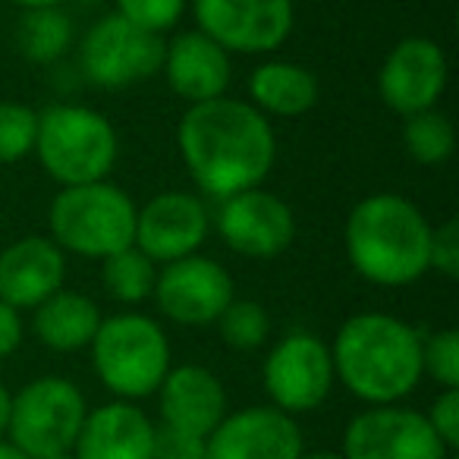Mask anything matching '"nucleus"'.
Listing matches in <instances>:
<instances>
[{
	"instance_id": "c756f323",
	"label": "nucleus",
	"mask_w": 459,
	"mask_h": 459,
	"mask_svg": "<svg viewBox=\"0 0 459 459\" xmlns=\"http://www.w3.org/2000/svg\"><path fill=\"white\" fill-rule=\"evenodd\" d=\"M428 271L456 281L459 277V223L444 221L431 227V246H428Z\"/></svg>"
},
{
	"instance_id": "bb28decb",
	"label": "nucleus",
	"mask_w": 459,
	"mask_h": 459,
	"mask_svg": "<svg viewBox=\"0 0 459 459\" xmlns=\"http://www.w3.org/2000/svg\"><path fill=\"white\" fill-rule=\"evenodd\" d=\"M39 110L20 101H0V164H16L35 152Z\"/></svg>"
},
{
	"instance_id": "393cba45",
	"label": "nucleus",
	"mask_w": 459,
	"mask_h": 459,
	"mask_svg": "<svg viewBox=\"0 0 459 459\" xmlns=\"http://www.w3.org/2000/svg\"><path fill=\"white\" fill-rule=\"evenodd\" d=\"M403 145L415 164L437 167L450 160L453 148H456V129L444 110H421V114L403 117Z\"/></svg>"
},
{
	"instance_id": "f03ea898",
	"label": "nucleus",
	"mask_w": 459,
	"mask_h": 459,
	"mask_svg": "<svg viewBox=\"0 0 459 459\" xmlns=\"http://www.w3.org/2000/svg\"><path fill=\"white\" fill-rule=\"evenodd\" d=\"M333 377L365 406H394L421 384V331L387 312L340 325L331 346Z\"/></svg>"
},
{
	"instance_id": "7ed1b4c3",
	"label": "nucleus",
	"mask_w": 459,
	"mask_h": 459,
	"mask_svg": "<svg viewBox=\"0 0 459 459\" xmlns=\"http://www.w3.org/2000/svg\"><path fill=\"white\" fill-rule=\"evenodd\" d=\"M346 258L375 287H409L428 274L431 221L400 192L365 195L346 217Z\"/></svg>"
},
{
	"instance_id": "72a5a7b5",
	"label": "nucleus",
	"mask_w": 459,
	"mask_h": 459,
	"mask_svg": "<svg viewBox=\"0 0 459 459\" xmlns=\"http://www.w3.org/2000/svg\"><path fill=\"white\" fill-rule=\"evenodd\" d=\"M10 403H13V394L0 384V440L7 437V428H10Z\"/></svg>"
},
{
	"instance_id": "5701e85b",
	"label": "nucleus",
	"mask_w": 459,
	"mask_h": 459,
	"mask_svg": "<svg viewBox=\"0 0 459 459\" xmlns=\"http://www.w3.org/2000/svg\"><path fill=\"white\" fill-rule=\"evenodd\" d=\"M73 39H76V29H73V20L60 7L26 10L20 32H16L22 57L32 60V64L60 60L73 48Z\"/></svg>"
},
{
	"instance_id": "4468645a",
	"label": "nucleus",
	"mask_w": 459,
	"mask_h": 459,
	"mask_svg": "<svg viewBox=\"0 0 459 459\" xmlns=\"http://www.w3.org/2000/svg\"><path fill=\"white\" fill-rule=\"evenodd\" d=\"M211 233L208 204L183 189H167L135 211V249L154 264L195 255Z\"/></svg>"
},
{
	"instance_id": "4c0bfd02",
	"label": "nucleus",
	"mask_w": 459,
	"mask_h": 459,
	"mask_svg": "<svg viewBox=\"0 0 459 459\" xmlns=\"http://www.w3.org/2000/svg\"><path fill=\"white\" fill-rule=\"evenodd\" d=\"M48 459H76L73 453H60V456H48Z\"/></svg>"
},
{
	"instance_id": "ddd939ff",
	"label": "nucleus",
	"mask_w": 459,
	"mask_h": 459,
	"mask_svg": "<svg viewBox=\"0 0 459 459\" xmlns=\"http://www.w3.org/2000/svg\"><path fill=\"white\" fill-rule=\"evenodd\" d=\"M214 227L237 255L268 262L293 246L296 214L281 195L255 186L223 198L214 214Z\"/></svg>"
},
{
	"instance_id": "2f4dec72",
	"label": "nucleus",
	"mask_w": 459,
	"mask_h": 459,
	"mask_svg": "<svg viewBox=\"0 0 459 459\" xmlns=\"http://www.w3.org/2000/svg\"><path fill=\"white\" fill-rule=\"evenodd\" d=\"M204 440L208 437L158 425V431H154V459H204V453H208Z\"/></svg>"
},
{
	"instance_id": "6ab92c4d",
	"label": "nucleus",
	"mask_w": 459,
	"mask_h": 459,
	"mask_svg": "<svg viewBox=\"0 0 459 459\" xmlns=\"http://www.w3.org/2000/svg\"><path fill=\"white\" fill-rule=\"evenodd\" d=\"M160 73L177 98L186 104H204L227 95L233 82V60L208 35L192 29L164 45Z\"/></svg>"
},
{
	"instance_id": "58836bf2",
	"label": "nucleus",
	"mask_w": 459,
	"mask_h": 459,
	"mask_svg": "<svg viewBox=\"0 0 459 459\" xmlns=\"http://www.w3.org/2000/svg\"><path fill=\"white\" fill-rule=\"evenodd\" d=\"M450 459H456V456H450Z\"/></svg>"
},
{
	"instance_id": "20e7f679",
	"label": "nucleus",
	"mask_w": 459,
	"mask_h": 459,
	"mask_svg": "<svg viewBox=\"0 0 459 459\" xmlns=\"http://www.w3.org/2000/svg\"><path fill=\"white\" fill-rule=\"evenodd\" d=\"M89 350L98 381L114 394V400L126 403L158 394L173 365L167 331L142 312H117L101 318Z\"/></svg>"
},
{
	"instance_id": "a211bd4d",
	"label": "nucleus",
	"mask_w": 459,
	"mask_h": 459,
	"mask_svg": "<svg viewBox=\"0 0 459 459\" xmlns=\"http://www.w3.org/2000/svg\"><path fill=\"white\" fill-rule=\"evenodd\" d=\"M64 277L66 252L51 237H22L0 252V299L20 312L64 290Z\"/></svg>"
},
{
	"instance_id": "473e14b6",
	"label": "nucleus",
	"mask_w": 459,
	"mask_h": 459,
	"mask_svg": "<svg viewBox=\"0 0 459 459\" xmlns=\"http://www.w3.org/2000/svg\"><path fill=\"white\" fill-rule=\"evenodd\" d=\"M26 337V325H22V312L0 299V359H10L22 346Z\"/></svg>"
},
{
	"instance_id": "2eb2a0df",
	"label": "nucleus",
	"mask_w": 459,
	"mask_h": 459,
	"mask_svg": "<svg viewBox=\"0 0 459 459\" xmlns=\"http://www.w3.org/2000/svg\"><path fill=\"white\" fill-rule=\"evenodd\" d=\"M446 66L444 48L425 35H412L390 48L377 70V95L394 114L412 117L421 110L437 108L440 95L446 89Z\"/></svg>"
},
{
	"instance_id": "dca6fc26",
	"label": "nucleus",
	"mask_w": 459,
	"mask_h": 459,
	"mask_svg": "<svg viewBox=\"0 0 459 459\" xmlns=\"http://www.w3.org/2000/svg\"><path fill=\"white\" fill-rule=\"evenodd\" d=\"M204 446V459H299L306 453L299 421L271 403L227 412Z\"/></svg>"
},
{
	"instance_id": "6e6552de",
	"label": "nucleus",
	"mask_w": 459,
	"mask_h": 459,
	"mask_svg": "<svg viewBox=\"0 0 459 459\" xmlns=\"http://www.w3.org/2000/svg\"><path fill=\"white\" fill-rule=\"evenodd\" d=\"M262 381L274 409L293 415V419L315 412L325 406L337 384L331 346L318 333L290 331L264 356Z\"/></svg>"
},
{
	"instance_id": "c9c22d12",
	"label": "nucleus",
	"mask_w": 459,
	"mask_h": 459,
	"mask_svg": "<svg viewBox=\"0 0 459 459\" xmlns=\"http://www.w3.org/2000/svg\"><path fill=\"white\" fill-rule=\"evenodd\" d=\"M10 4H16L22 10H39V7H60L64 0H10Z\"/></svg>"
},
{
	"instance_id": "412c9836",
	"label": "nucleus",
	"mask_w": 459,
	"mask_h": 459,
	"mask_svg": "<svg viewBox=\"0 0 459 459\" xmlns=\"http://www.w3.org/2000/svg\"><path fill=\"white\" fill-rule=\"evenodd\" d=\"M318 76L293 60H264L249 76V104L264 117H302L318 104Z\"/></svg>"
},
{
	"instance_id": "aec40b11",
	"label": "nucleus",
	"mask_w": 459,
	"mask_h": 459,
	"mask_svg": "<svg viewBox=\"0 0 459 459\" xmlns=\"http://www.w3.org/2000/svg\"><path fill=\"white\" fill-rule=\"evenodd\" d=\"M158 425L139 403L110 400L89 409L73 444L76 459H154Z\"/></svg>"
},
{
	"instance_id": "39448f33",
	"label": "nucleus",
	"mask_w": 459,
	"mask_h": 459,
	"mask_svg": "<svg viewBox=\"0 0 459 459\" xmlns=\"http://www.w3.org/2000/svg\"><path fill=\"white\" fill-rule=\"evenodd\" d=\"M135 202L110 179L64 186L48 208L51 239L64 252L104 262L135 243Z\"/></svg>"
},
{
	"instance_id": "0eeeda50",
	"label": "nucleus",
	"mask_w": 459,
	"mask_h": 459,
	"mask_svg": "<svg viewBox=\"0 0 459 459\" xmlns=\"http://www.w3.org/2000/svg\"><path fill=\"white\" fill-rule=\"evenodd\" d=\"M85 415H89L85 394L70 377H35L13 394L7 440H13L29 459L73 453Z\"/></svg>"
},
{
	"instance_id": "f8f14e48",
	"label": "nucleus",
	"mask_w": 459,
	"mask_h": 459,
	"mask_svg": "<svg viewBox=\"0 0 459 459\" xmlns=\"http://www.w3.org/2000/svg\"><path fill=\"white\" fill-rule=\"evenodd\" d=\"M152 299L158 302V312L173 325L204 327L221 318L223 308L237 299V290L221 262L195 252L158 268Z\"/></svg>"
},
{
	"instance_id": "f257e3e1",
	"label": "nucleus",
	"mask_w": 459,
	"mask_h": 459,
	"mask_svg": "<svg viewBox=\"0 0 459 459\" xmlns=\"http://www.w3.org/2000/svg\"><path fill=\"white\" fill-rule=\"evenodd\" d=\"M177 142L198 192L214 202L262 186L277 160L271 120L249 101L230 95L189 104Z\"/></svg>"
},
{
	"instance_id": "f704fd0d",
	"label": "nucleus",
	"mask_w": 459,
	"mask_h": 459,
	"mask_svg": "<svg viewBox=\"0 0 459 459\" xmlns=\"http://www.w3.org/2000/svg\"><path fill=\"white\" fill-rule=\"evenodd\" d=\"M0 459H29V456L13 444V440L4 437V440H0Z\"/></svg>"
},
{
	"instance_id": "b1692460",
	"label": "nucleus",
	"mask_w": 459,
	"mask_h": 459,
	"mask_svg": "<svg viewBox=\"0 0 459 459\" xmlns=\"http://www.w3.org/2000/svg\"><path fill=\"white\" fill-rule=\"evenodd\" d=\"M154 281H158V264L139 252L135 246L117 252L101 262V283L117 302L123 306H142L152 299Z\"/></svg>"
},
{
	"instance_id": "7c9ffc66",
	"label": "nucleus",
	"mask_w": 459,
	"mask_h": 459,
	"mask_svg": "<svg viewBox=\"0 0 459 459\" xmlns=\"http://www.w3.org/2000/svg\"><path fill=\"white\" fill-rule=\"evenodd\" d=\"M431 431L440 437V444L446 450L459 446V390H440V396L431 403V409L425 412Z\"/></svg>"
},
{
	"instance_id": "c85d7f7f",
	"label": "nucleus",
	"mask_w": 459,
	"mask_h": 459,
	"mask_svg": "<svg viewBox=\"0 0 459 459\" xmlns=\"http://www.w3.org/2000/svg\"><path fill=\"white\" fill-rule=\"evenodd\" d=\"M183 13L186 0H117V16L152 35L170 32Z\"/></svg>"
},
{
	"instance_id": "a878e982",
	"label": "nucleus",
	"mask_w": 459,
	"mask_h": 459,
	"mask_svg": "<svg viewBox=\"0 0 459 459\" xmlns=\"http://www.w3.org/2000/svg\"><path fill=\"white\" fill-rule=\"evenodd\" d=\"M214 325H217V331H221L223 343L239 352L258 350V346H264L271 337V315H268V308L255 299H233L223 308Z\"/></svg>"
},
{
	"instance_id": "423d86ee",
	"label": "nucleus",
	"mask_w": 459,
	"mask_h": 459,
	"mask_svg": "<svg viewBox=\"0 0 459 459\" xmlns=\"http://www.w3.org/2000/svg\"><path fill=\"white\" fill-rule=\"evenodd\" d=\"M35 154L48 177L64 189L108 179L120 154V139L101 110L85 104H51L39 114Z\"/></svg>"
},
{
	"instance_id": "9b49d317",
	"label": "nucleus",
	"mask_w": 459,
	"mask_h": 459,
	"mask_svg": "<svg viewBox=\"0 0 459 459\" xmlns=\"http://www.w3.org/2000/svg\"><path fill=\"white\" fill-rule=\"evenodd\" d=\"M343 459H450L453 453L431 431L425 412L403 403L365 406L343 431Z\"/></svg>"
},
{
	"instance_id": "9d476101",
	"label": "nucleus",
	"mask_w": 459,
	"mask_h": 459,
	"mask_svg": "<svg viewBox=\"0 0 459 459\" xmlns=\"http://www.w3.org/2000/svg\"><path fill=\"white\" fill-rule=\"evenodd\" d=\"M198 32L233 54H274L296 26L293 0H192Z\"/></svg>"
},
{
	"instance_id": "cd10ccee",
	"label": "nucleus",
	"mask_w": 459,
	"mask_h": 459,
	"mask_svg": "<svg viewBox=\"0 0 459 459\" xmlns=\"http://www.w3.org/2000/svg\"><path fill=\"white\" fill-rule=\"evenodd\" d=\"M421 375L440 390H459V333L453 327L421 337Z\"/></svg>"
},
{
	"instance_id": "4be33fe9",
	"label": "nucleus",
	"mask_w": 459,
	"mask_h": 459,
	"mask_svg": "<svg viewBox=\"0 0 459 459\" xmlns=\"http://www.w3.org/2000/svg\"><path fill=\"white\" fill-rule=\"evenodd\" d=\"M101 318V308L91 296L76 293V290H57L51 299L32 308V331L48 350L79 352L91 346Z\"/></svg>"
},
{
	"instance_id": "e433bc0d",
	"label": "nucleus",
	"mask_w": 459,
	"mask_h": 459,
	"mask_svg": "<svg viewBox=\"0 0 459 459\" xmlns=\"http://www.w3.org/2000/svg\"><path fill=\"white\" fill-rule=\"evenodd\" d=\"M299 459H343L340 450H306Z\"/></svg>"
},
{
	"instance_id": "1a4fd4ad",
	"label": "nucleus",
	"mask_w": 459,
	"mask_h": 459,
	"mask_svg": "<svg viewBox=\"0 0 459 459\" xmlns=\"http://www.w3.org/2000/svg\"><path fill=\"white\" fill-rule=\"evenodd\" d=\"M164 45L167 41L160 35L135 29L133 22L110 13L91 22V29L85 32L79 64L85 79L98 89H129L160 73Z\"/></svg>"
},
{
	"instance_id": "f3484780",
	"label": "nucleus",
	"mask_w": 459,
	"mask_h": 459,
	"mask_svg": "<svg viewBox=\"0 0 459 459\" xmlns=\"http://www.w3.org/2000/svg\"><path fill=\"white\" fill-rule=\"evenodd\" d=\"M158 406L160 425L198 434V437H208L230 412L223 381L211 368L195 362L170 365L158 387Z\"/></svg>"
}]
</instances>
